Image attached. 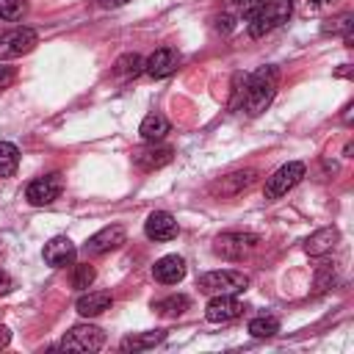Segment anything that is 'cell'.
Here are the masks:
<instances>
[{"label": "cell", "instance_id": "cell-28", "mask_svg": "<svg viewBox=\"0 0 354 354\" xmlns=\"http://www.w3.org/2000/svg\"><path fill=\"white\" fill-rule=\"evenodd\" d=\"M263 6H266V0H241V14H243L246 19H252Z\"/></svg>", "mask_w": 354, "mask_h": 354}, {"label": "cell", "instance_id": "cell-17", "mask_svg": "<svg viewBox=\"0 0 354 354\" xmlns=\"http://www.w3.org/2000/svg\"><path fill=\"white\" fill-rule=\"evenodd\" d=\"M337 238H340V235H337L335 227H321V230H315V232L304 241V252L313 254V257H321V254H326V252L335 249Z\"/></svg>", "mask_w": 354, "mask_h": 354}, {"label": "cell", "instance_id": "cell-6", "mask_svg": "<svg viewBox=\"0 0 354 354\" xmlns=\"http://www.w3.org/2000/svg\"><path fill=\"white\" fill-rule=\"evenodd\" d=\"M304 171H307V169H304L301 160H290V163L279 166V169L266 180V199H279V196H285L293 185L301 183Z\"/></svg>", "mask_w": 354, "mask_h": 354}, {"label": "cell", "instance_id": "cell-15", "mask_svg": "<svg viewBox=\"0 0 354 354\" xmlns=\"http://www.w3.org/2000/svg\"><path fill=\"white\" fill-rule=\"evenodd\" d=\"M152 277L160 285H177L185 277V260L180 254H166L152 266Z\"/></svg>", "mask_w": 354, "mask_h": 354}, {"label": "cell", "instance_id": "cell-12", "mask_svg": "<svg viewBox=\"0 0 354 354\" xmlns=\"http://www.w3.org/2000/svg\"><path fill=\"white\" fill-rule=\"evenodd\" d=\"M144 232H147L149 241H171V238H177L180 227H177V221H174L171 213H166V210H155V213L147 216V221H144Z\"/></svg>", "mask_w": 354, "mask_h": 354}, {"label": "cell", "instance_id": "cell-9", "mask_svg": "<svg viewBox=\"0 0 354 354\" xmlns=\"http://www.w3.org/2000/svg\"><path fill=\"white\" fill-rule=\"evenodd\" d=\"M171 158H174V149L163 147V144H155V141H147V147L133 149V163L144 171H155V169L171 163Z\"/></svg>", "mask_w": 354, "mask_h": 354}, {"label": "cell", "instance_id": "cell-21", "mask_svg": "<svg viewBox=\"0 0 354 354\" xmlns=\"http://www.w3.org/2000/svg\"><path fill=\"white\" fill-rule=\"evenodd\" d=\"M152 310L158 315H163V318H177V315H183L188 310V299L185 296H166V299H158L152 304Z\"/></svg>", "mask_w": 354, "mask_h": 354}, {"label": "cell", "instance_id": "cell-19", "mask_svg": "<svg viewBox=\"0 0 354 354\" xmlns=\"http://www.w3.org/2000/svg\"><path fill=\"white\" fill-rule=\"evenodd\" d=\"M163 337H166V332H163V329H155V332H138V335L124 337V340L119 343V348H122V351H144V348L158 346Z\"/></svg>", "mask_w": 354, "mask_h": 354}, {"label": "cell", "instance_id": "cell-1", "mask_svg": "<svg viewBox=\"0 0 354 354\" xmlns=\"http://www.w3.org/2000/svg\"><path fill=\"white\" fill-rule=\"evenodd\" d=\"M277 86H279V72L277 66H260L254 75L243 77V88H241V108L249 113V116H257L263 113L274 94H277Z\"/></svg>", "mask_w": 354, "mask_h": 354}, {"label": "cell", "instance_id": "cell-29", "mask_svg": "<svg viewBox=\"0 0 354 354\" xmlns=\"http://www.w3.org/2000/svg\"><path fill=\"white\" fill-rule=\"evenodd\" d=\"M14 77H17V69L0 61V91H3V88H8V86L14 83Z\"/></svg>", "mask_w": 354, "mask_h": 354}, {"label": "cell", "instance_id": "cell-25", "mask_svg": "<svg viewBox=\"0 0 354 354\" xmlns=\"http://www.w3.org/2000/svg\"><path fill=\"white\" fill-rule=\"evenodd\" d=\"M94 282V268L88 266V263H80L77 268H75V277H72V285L77 288V290H86L88 285Z\"/></svg>", "mask_w": 354, "mask_h": 354}, {"label": "cell", "instance_id": "cell-32", "mask_svg": "<svg viewBox=\"0 0 354 354\" xmlns=\"http://www.w3.org/2000/svg\"><path fill=\"white\" fill-rule=\"evenodd\" d=\"M8 340H11V332H8L6 326H0V348H3V346H8Z\"/></svg>", "mask_w": 354, "mask_h": 354}, {"label": "cell", "instance_id": "cell-24", "mask_svg": "<svg viewBox=\"0 0 354 354\" xmlns=\"http://www.w3.org/2000/svg\"><path fill=\"white\" fill-rule=\"evenodd\" d=\"M279 332V321L274 315H257L249 321V335L252 337H274Z\"/></svg>", "mask_w": 354, "mask_h": 354}, {"label": "cell", "instance_id": "cell-18", "mask_svg": "<svg viewBox=\"0 0 354 354\" xmlns=\"http://www.w3.org/2000/svg\"><path fill=\"white\" fill-rule=\"evenodd\" d=\"M252 183H254V171H252V169H246V171H232V174L221 177V180L213 185V191L221 194V196H235V194H241L243 188H249Z\"/></svg>", "mask_w": 354, "mask_h": 354}, {"label": "cell", "instance_id": "cell-23", "mask_svg": "<svg viewBox=\"0 0 354 354\" xmlns=\"http://www.w3.org/2000/svg\"><path fill=\"white\" fill-rule=\"evenodd\" d=\"M113 72H116L119 77H136V75L144 72V58L136 55V53H127V55H122V58L113 64Z\"/></svg>", "mask_w": 354, "mask_h": 354}, {"label": "cell", "instance_id": "cell-11", "mask_svg": "<svg viewBox=\"0 0 354 354\" xmlns=\"http://www.w3.org/2000/svg\"><path fill=\"white\" fill-rule=\"evenodd\" d=\"M243 313V304L232 296V293H218V296H210L207 307H205V318L213 321V324H224V321H232Z\"/></svg>", "mask_w": 354, "mask_h": 354}, {"label": "cell", "instance_id": "cell-34", "mask_svg": "<svg viewBox=\"0 0 354 354\" xmlns=\"http://www.w3.org/2000/svg\"><path fill=\"white\" fill-rule=\"evenodd\" d=\"M230 3H241V0H230Z\"/></svg>", "mask_w": 354, "mask_h": 354}, {"label": "cell", "instance_id": "cell-8", "mask_svg": "<svg viewBox=\"0 0 354 354\" xmlns=\"http://www.w3.org/2000/svg\"><path fill=\"white\" fill-rule=\"evenodd\" d=\"M61 188H64V180H61V174H47V177H36L30 185H28V191H25V199L30 202V205H50V202H55L58 196H61Z\"/></svg>", "mask_w": 354, "mask_h": 354}, {"label": "cell", "instance_id": "cell-27", "mask_svg": "<svg viewBox=\"0 0 354 354\" xmlns=\"http://www.w3.org/2000/svg\"><path fill=\"white\" fill-rule=\"evenodd\" d=\"M332 282H335V268H332V266L318 268V274H315V288H318V290H326V288H332Z\"/></svg>", "mask_w": 354, "mask_h": 354}, {"label": "cell", "instance_id": "cell-7", "mask_svg": "<svg viewBox=\"0 0 354 354\" xmlns=\"http://www.w3.org/2000/svg\"><path fill=\"white\" fill-rule=\"evenodd\" d=\"M39 44V33L30 28H14L6 36H0V61L8 58H19L25 53H30Z\"/></svg>", "mask_w": 354, "mask_h": 354}, {"label": "cell", "instance_id": "cell-13", "mask_svg": "<svg viewBox=\"0 0 354 354\" xmlns=\"http://www.w3.org/2000/svg\"><path fill=\"white\" fill-rule=\"evenodd\" d=\"M44 263L47 266H53V268H64V266H72L75 263V254H77V249H75V243L66 238V235H55L53 241H47L44 243Z\"/></svg>", "mask_w": 354, "mask_h": 354}, {"label": "cell", "instance_id": "cell-3", "mask_svg": "<svg viewBox=\"0 0 354 354\" xmlns=\"http://www.w3.org/2000/svg\"><path fill=\"white\" fill-rule=\"evenodd\" d=\"M246 285H249L246 274L230 271V268H224V271H207V274L199 277V290L202 293H210V296H218V293H232L235 296Z\"/></svg>", "mask_w": 354, "mask_h": 354}, {"label": "cell", "instance_id": "cell-33", "mask_svg": "<svg viewBox=\"0 0 354 354\" xmlns=\"http://www.w3.org/2000/svg\"><path fill=\"white\" fill-rule=\"evenodd\" d=\"M313 3H326V0H313Z\"/></svg>", "mask_w": 354, "mask_h": 354}, {"label": "cell", "instance_id": "cell-2", "mask_svg": "<svg viewBox=\"0 0 354 354\" xmlns=\"http://www.w3.org/2000/svg\"><path fill=\"white\" fill-rule=\"evenodd\" d=\"M293 3L290 0H266V6L249 19V36L260 39L266 33H271L274 28H279L282 22H288Z\"/></svg>", "mask_w": 354, "mask_h": 354}, {"label": "cell", "instance_id": "cell-30", "mask_svg": "<svg viewBox=\"0 0 354 354\" xmlns=\"http://www.w3.org/2000/svg\"><path fill=\"white\" fill-rule=\"evenodd\" d=\"M11 288H14V279H11L6 271H0V296H6Z\"/></svg>", "mask_w": 354, "mask_h": 354}, {"label": "cell", "instance_id": "cell-4", "mask_svg": "<svg viewBox=\"0 0 354 354\" xmlns=\"http://www.w3.org/2000/svg\"><path fill=\"white\" fill-rule=\"evenodd\" d=\"M257 243H260V235H254V232H221L213 241V252L227 260H241L249 252H254Z\"/></svg>", "mask_w": 354, "mask_h": 354}, {"label": "cell", "instance_id": "cell-16", "mask_svg": "<svg viewBox=\"0 0 354 354\" xmlns=\"http://www.w3.org/2000/svg\"><path fill=\"white\" fill-rule=\"evenodd\" d=\"M111 293L108 290H91V293H83L77 301H75V310L83 315V318H94L100 313H105L111 307Z\"/></svg>", "mask_w": 354, "mask_h": 354}, {"label": "cell", "instance_id": "cell-22", "mask_svg": "<svg viewBox=\"0 0 354 354\" xmlns=\"http://www.w3.org/2000/svg\"><path fill=\"white\" fill-rule=\"evenodd\" d=\"M19 166V149L11 141H0V177H11Z\"/></svg>", "mask_w": 354, "mask_h": 354}, {"label": "cell", "instance_id": "cell-26", "mask_svg": "<svg viewBox=\"0 0 354 354\" xmlns=\"http://www.w3.org/2000/svg\"><path fill=\"white\" fill-rule=\"evenodd\" d=\"M25 14L22 0H0V19H19Z\"/></svg>", "mask_w": 354, "mask_h": 354}, {"label": "cell", "instance_id": "cell-10", "mask_svg": "<svg viewBox=\"0 0 354 354\" xmlns=\"http://www.w3.org/2000/svg\"><path fill=\"white\" fill-rule=\"evenodd\" d=\"M124 241H127V232H124L122 224L102 227L100 232H94V235L86 241V254H105V252H111V249H119Z\"/></svg>", "mask_w": 354, "mask_h": 354}, {"label": "cell", "instance_id": "cell-14", "mask_svg": "<svg viewBox=\"0 0 354 354\" xmlns=\"http://www.w3.org/2000/svg\"><path fill=\"white\" fill-rule=\"evenodd\" d=\"M180 64V53L174 47H158L147 61H144V72L149 77H169Z\"/></svg>", "mask_w": 354, "mask_h": 354}, {"label": "cell", "instance_id": "cell-20", "mask_svg": "<svg viewBox=\"0 0 354 354\" xmlns=\"http://www.w3.org/2000/svg\"><path fill=\"white\" fill-rule=\"evenodd\" d=\"M138 133H141L144 141H160L169 133V119L163 113H149V116H144Z\"/></svg>", "mask_w": 354, "mask_h": 354}, {"label": "cell", "instance_id": "cell-31", "mask_svg": "<svg viewBox=\"0 0 354 354\" xmlns=\"http://www.w3.org/2000/svg\"><path fill=\"white\" fill-rule=\"evenodd\" d=\"M102 8H119V6H124V3H130V0H97Z\"/></svg>", "mask_w": 354, "mask_h": 354}, {"label": "cell", "instance_id": "cell-5", "mask_svg": "<svg viewBox=\"0 0 354 354\" xmlns=\"http://www.w3.org/2000/svg\"><path fill=\"white\" fill-rule=\"evenodd\" d=\"M102 346H105V332L100 326H91V324L72 326L61 340L64 351H100Z\"/></svg>", "mask_w": 354, "mask_h": 354}]
</instances>
